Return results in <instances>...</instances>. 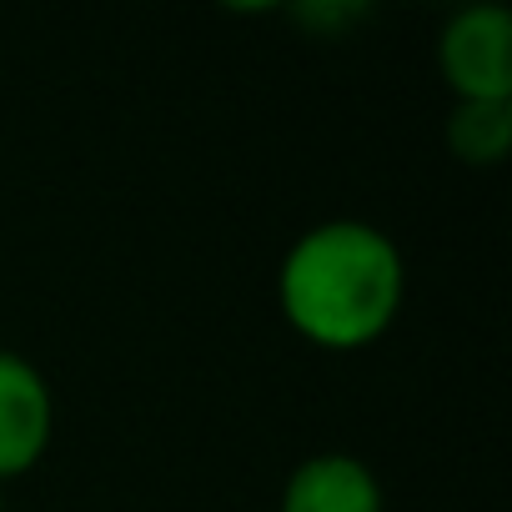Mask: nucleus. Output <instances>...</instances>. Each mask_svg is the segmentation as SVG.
<instances>
[{
	"label": "nucleus",
	"mask_w": 512,
	"mask_h": 512,
	"mask_svg": "<svg viewBox=\"0 0 512 512\" xmlns=\"http://www.w3.org/2000/svg\"><path fill=\"white\" fill-rule=\"evenodd\" d=\"M407 297L402 246L357 216L307 226L277 267L287 327L322 352H362L382 342Z\"/></svg>",
	"instance_id": "nucleus-1"
},
{
	"label": "nucleus",
	"mask_w": 512,
	"mask_h": 512,
	"mask_svg": "<svg viewBox=\"0 0 512 512\" xmlns=\"http://www.w3.org/2000/svg\"><path fill=\"white\" fill-rule=\"evenodd\" d=\"M437 66L457 101H512V16L492 0L452 11L437 36Z\"/></svg>",
	"instance_id": "nucleus-2"
},
{
	"label": "nucleus",
	"mask_w": 512,
	"mask_h": 512,
	"mask_svg": "<svg viewBox=\"0 0 512 512\" xmlns=\"http://www.w3.org/2000/svg\"><path fill=\"white\" fill-rule=\"evenodd\" d=\"M51 437H56V397L46 372L31 357L0 347V482L26 477L51 452Z\"/></svg>",
	"instance_id": "nucleus-3"
},
{
	"label": "nucleus",
	"mask_w": 512,
	"mask_h": 512,
	"mask_svg": "<svg viewBox=\"0 0 512 512\" xmlns=\"http://www.w3.org/2000/svg\"><path fill=\"white\" fill-rule=\"evenodd\" d=\"M282 512H387L377 472L352 452H312L282 487Z\"/></svg>",
	"instance_id": "nucleus-4"
},
{
	"label": "nucleus",
	"mask_w": 512,
	"mask_h": 512,
	"mask_svg": "<svg viewBox=\"0 0 512 512\" xmlns=\"http://www.w3.org/2000/svg\"><path fill=\"white\" fill-rule=\"evenodd\" d=\"M512 146V101H457L447 116V151L462 166H502Z\"/></svg>",
	"instance_id": "nucleus-5"
},
{
	"label": "nucleus",
	"mask_w": 512,
	"mask_h": 512,
	"mask_svg": "<svg viewBox=\"0 0 512 512\" xmlns=\"http://www.w3.org/2000/svg\"><path fill=\"white\" fill-rule=\"evenodd\" d=\"M0 512H6V497H0Z\"/></svg>",
	"instance_id": "nucleus-6"
}]
</instances>
